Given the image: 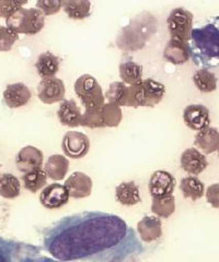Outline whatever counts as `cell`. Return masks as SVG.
Returning a JSON list of instances; mask_svg holds the SVG:
<instances>
[{
  "label": "cell",
  "mask_w": 219,
  "mask_h": 262,
  "mask_svg": "<svg viewBox=\"0 0 219 262\" xmlns=\"http://www.w3.org/2000/svg\"><path fill=\"white\" fill-rule=\"evenodd\" d=\"M19 39V34L5 26H0V52H9Z\"/></svg>",
  "instance_id": "33"
},
{
  "label": "cell",
  "mask_w": 219,
  "mask_h": 262,
  "mask_svg": "<svg viewBox=\"0 0 219 262\" xmlns=\"http://www.w3.org/2000/svg\"><path fill=\"white\" fill-rule=\"evenodd\" d=\"M175 178L167 170H156L149 180V192L151 198L171 195L175 188Z\"/></svg>",
  "instance_id": "10"
},
{
  "label": "cell",
  "mask_w": 219,
  "mask_h": 262,
  "mask_svg": "<svg viewBox=\"0 0 219 262\" xmlns=\"http://www.w3.org/2000/svg\"><path fill=\"white\" fill-rule=\"evenodd\" d=\"M21 185L12 174L0 175V195L5 199H14L20 195Z\"/></svg>",
  "instance_id": "29"
},
{
  "label": "cell",
  "mask_w": 219,
  "mask_h": 262,
  "mask_svg": "<svg viewBox=\"0 0 219 262\" xmlns=\"http://www.w3.org/2000/svg\"><path fill=\"white\" fill-rule=\"evenodd\" d=\"M36 9L45 15H52L59 12L63 9V2L61 0H38L36 3Z\"/></svg>",
  "instance_id": "34"
},
{
  "label": "cell",
  "mask_w": 219,
  "mask_h": 262,
  "mask_svg": "<svg viewBox=\"0 0 219 262\" xmlns=\"http://www.w3.org/2000/svg\"><path fill=\"white\" fill-rule=\"evenodd\" d=\"M193 82L202 93L214 92L217 89V78L207 69H201L194 73Z\"/></svg>",
  "instance_id": "28"
},
{
  "label": "cell",
  "mask_w": 219,
  "mask_h": 262,
  "mask_svg": "<svg viewBox=\"0 0 219 262\" xmlns=\"http://www.w3.org/2000/svg\"><path fill=\"white\" fill-rule=\"evenodd\" d=\"M115 199L126 207H132L141 202L140 188L135 182L122 183L115 188Z\"/></svg>",
  "instance_id": "21"
},
{
  "label": "cell",
  "mask_w": 219,
  "mask_h": 262,
  "mask_svg": "<svg viewBox=\"0 0 219 262\" xmlns=\"http://www.w3.org/2000/svg\"><path fill=\"white\" fill-rule=\"evenodd\" d=\"M26 4L27 2H0V18L8 19Z\"/></svg>",
  "instance_id": "35"
},
{
  "label": "cell",
  "mask_w": 219,
  "mask_h": 262,
  "mask_svg": "<svg viewBox=\"0 0 219 262\" xmlns=\"http://www.w3.org/2000/svg\"><path fill=\"white\" fill-rule=\"evenodd\" d=\"M92 186V179L83 171H75L65 182V187L74 199H84L90 195Z\"/></svg>",
  "instance_id": "12"
},
{
  "label": "cell",
  "mask_w": 219,
  "mask_h": 262,
  "mask_svg": "<svg viewBox=\"0 0 219 262\" xmlns=\"http://www.w3.org/2000/svg\"><path fill=\"white\" fill-rule=\"evenodd\" d=\"M44 246L53 258L63 262H118L143 249L123 219L104 212L63 217L46 229Z\"/></svg>",
  "instance_id": "1"
},
{
  "label": "cell",
  "mask_w": 219,
  "mask_h": 262,
  "mask_svg": "<svg viewBox=\"0 0 219 262\" xmlns=\"http://www.w3.org/2000/svg\"><path fill=\"white\" fill-rule=\"evenodd\" d=\"M194 145L197 146L203 154H210L218 150L219 131L216 128L208 127L203 129L195 135Z\"/></svg>",
  "instance_id": "18"
},
{
  "label": "cell",
  "mask_w": 219,
  "mask_h": 262,
  "mask_svg": "<svg viewBox=\"0 0 219 262\" xmlns=\"http://www.w3.org/2000/svg\"><path fill=\"white\" fill-rule=\"evenodd\" d=\"M0 167H2V165H0Z\"/></svg>",
  "instance_id": "38"
},
{
  "label": "cell",
  "mask_w": 219,
  "mask_h": 262,
  "mask_svg": "<svg viewBox=\"0 0 219 262\" xmlns=\"http://www.w3.org/2000/svg\"><path fill=\"white\" fill-rule=\"evenodd\" d=\"M164 57L172 64H184L191 58L189 44L181 39L171 38L166 45Z\"/></svg>",
  "instance_id": "16"
},
{
  "label": "cell",
  "mask_w": 219,
  "mask_h": 262,
  "mask_svg": "<svg viewBox=\"0 0 219 262\" xmlns=\"http://www.w3.org/2000/svg\"><path fill=\"white\" fill-rule=\"evenodd\" d=\"M31 96L30 89L21 82L8 84L4 91V101L9 108H19L27 105Z\"/></svg>",
  "instance_id": "14"
},
{
  "label": "cell",
  "mask_w": 219,
  "mask_h": 262,
  "mask_svg": "<svg viewBox=\"0 0 219 262\" xmlns=\"http://www.w3.org/2000/svg\"><path fill=\"white\" fill-rule=\"evenodd\" d=\"M35 68L39 77L43 79L54 78L59 69V59L51 52L43 53L38 56L35 62Z\"/></svg>",
  "instance_id": "22"
},
{
  "label": "cell",
  "mask_w": 219,
  "mask_h": 262,
  "mask_svg": "<svg viewBox=\"0 0 219 262\" xmlns=\"http://www.w3.org/2000/svg\"><path fill=\"white\" fill-rule=\"evenodd\" d=\"M101 108H98V110H86L85 113L83 114V116H81L80 126L90 128V129L105 128L104 122H103Z\"/></svg>",
  "instance_id": "32"
},
{
  "label": "cell",
  "mask_w": 219,
  "mask_h": 262,
  "mask_svg": "<svg viewBox=\"0 0 219 262\" xmlns=\"http://www.w3.org/2000/svg\"><path fill=\"white\" fill-rule=\"evenodd\" d=\"M193 14L184 8H175L170 12L167 24L171 38L181 39L188 43L193 30Z\"/></svg>",
  "instance_id": "6"
},
{
  "label": "cell",
  "mask_w": 219,
  "mask_h": 262,
  "mask_svg": "<svg viewBox=\"0 0 219 262\" xmlns=\"http://www.w3.org/2000/svg\"><path fill=\"white\" fill-rule=\"evenodd\" d=\"M128 96L129 86H127L123 82H113L104 94V97L107 98L109 103L115 104L120 107L128 105Z\"/></svg>",
  "instance_id": "25"
},
{
  "label": "cell",
  "mask_w": 219,
  "mask_h": 262,
  "mask_svg": "<svg viewBox=\"0 0 219 262\" xmlns=\"http://www.w3.org/2000/svg\"><path fill=\"white\" fill-rule=\"evenodd\" d=\"M44 24V14L36 8H30V9L21 8L9 18L6 19V27L18 33V34L26 35L37 34L43 30Z\"/></svg>",
  "instance_id": "4"
},
{
  "label": "cell",
  "mask_w": 219,
  "mask_h": 262,
  "mask_svg": "<svg viewBox=\"0 0 219 262\" xmlns=\"http://www.w3.org/2000/svg\"><path fill=\"white\" fill-rule=\"evenodd\" d=\"M183 120L190 129L201 131L210 125L209 110L204 105L191 104L183 112Z\"/></svg>",
  "instance_id": "11"
},
{
  "label": "cell",
  "mask_w": 219,
  "mask_h": 262,
  "mask_svg": "<svg viewBox=\"0 0 219 262\" xmlns=\"http://www.w3.org/2000/svg\"><path fill=\"white\" fill-rule=\"evenodd\" d=\"M180 189L184 198L197 201L205 193V186L202 180L196 176H188L182 178Z\"/></svg>",
  "instance_id": "23"
},
{
  "label": "cell",
  "mask_w": 219,
  "mask_h": 262,
  "mask_svg": "<svg viewBox=\"0 0 219 262\" xmlns=\"http://www.w3.org/2000/svg\"><path fill=\"white\" fill-rule=\"evenodd\" d=\"M22 180L26 189L32 193H35L39 189H42L43 187H45L47 183V175L44 169L37 168L24 174Z\"/></svg>",
  "instance_id": "30"
},
{
  "label": "cell",
  "mask_w": 219,
  "mask_h": 262,
  "mask_svg": "<svg viewBox=\"0 0 219 262\" xmlns=\"http://www.w3.org/2000/svg\"><path fill=\"white\" fill-rule=\"evenodd\" d=\"M69 169V161L66 157L61 154H55L48 158L44 165L46 175L55 182H59L66 177Z\"/></svg>",
  "instance_id": "20"
},
{
  "label": "cell",
  "mask_w": 219,
  "mask_h": 262,
  "mask_svg": "<svg viewBox=\"0 0 219 262\" xmlns=\"http://www.w3.org/2000/svg\"><path fill=\"white\" fill-rule=\"evenodd\" d=\"M91 3L88 0H66L63 2V10L72 20H84L90 15Z\"/></svg>",
  "instance_id": "24"
},
{
  "label": "cell",
  "mask_w": 219,
  "mask_h": 262,
  "mask_svg": "<svg viewBox=\"0 0 219 262\" xmlns=\"http://www.w3.org/2000/svg\"><path fill=\"white\" fill-rule=\"evenodd\" d=\"M120 77L123 83L134 85L143 80V67L132 60L122 62L120 64Z\"/></svg>",
  "instance_id": "26"
},
{
  "label": "cell",
  "mask_w": 219,
  "mask_h": 262,
  "mask_svg": "<svg viewBox=\"0 0 219 262\" xmlns=\"http://www.w3.org/2000/svg\"><path fill=\"white\" fill-rule=\"evenodd\" d=\"M37 96L44 104H54L64 101L65 84L58 78L43 79L37 84Z\"/></svg>",
  "instance_id": "9"
},
{
  "label": "cell",
  "mask_w": 219,
  "mask_h": 262,
  "mask_svg": "<svg viewBox=\"0 0 219 262\" xmlns=\"http://www.w3.org/2000/svg\"><path fill=\"white\" fill-rule=\"evenodd\" d=\"M217 151H218V157H219V146H218V150Z\"/></svg>",
  "instance_id": "37"
},
{
  "label": "cell",
  "mask_w": 219,
  "mask_h": 262,
  "mask_svg": "<svg viewBox=\"0 0 219 262\" xmlns=\"http://www.w3.org/2000/svg\"><path fill=\"white\" fill-rule=\"evenodd\" d=\"M175 211V198L174 195L160 196V198H152L151 212L156 216L161 219H168L171 216Z\"/></svg>",
  "instance_id": "27"
},
{
  "label": "cell",
  "mask_w": 219,
  "mask_h": 262,
  "mask_svg": "<svg viewBox=\"0 0 219 262\" xmlns=\"http://www.w3.org/2000/svg\"><path fill=\"white\" fill-rule=\"evenodd\" d=\"M190 56L203 69L219 66V15L210 16L193 27L188 42Z\"/></svg>",
  "instance_id": "2"
},
{
  "label": "cell",
  "mask_w": 219,
  "mask_h": 262,
  "mask_svg": "<svg viewBox=\"0 0 219 262\" xmlns=\"http://www.w3.org/2000/svg\"><path fill=\"white\" fill-rule=\"evenodd\" d=\"M75 93L86 110H98L105 104L102 88L91 75L80 76L75 82Z\"/></svg>",
  "instance_id": "5"
},
{
  "label": "cell",
  "mask_w": 219,
  "mask_h": 262,
  "mask_svg": "<svg viewBox=\"0 0 219 262\" xmlns=\"http://www.w3.org/2000/svg\"><path fill=\"white\" fill-rule=\"evenodd\" d=\"M57 116L62 125L77 128L80 126V119L83 114L74 100H64L59 105Z\"/></svg>",
  "instance_id": "19"
},
{
  "label": "cell",
  "mask_w": 219,
  "mask_h": 262,
  "mask_svg": "<svg viewBox=\"0 0 219 262\" xmlns=\"http://www.w3.org/2000/svg\"><path fill=\"white\" fill-rule=\"evenodd\" d=\"M62 149L67 158L74 160L83 159L90 149V140L83 133L68 131L63 138Z\"/></svg>",
  "instance_id": "7"
},
{
  "label": "cell",
  "mask_w": 219,
  "mask_h": 262,
  "mask_svg": "<svg viewBox=\"0 0 219 262\" xmlns=\"http://www.w3.org/2000/svg\"><path fill=\"white\" fill-rule=\"evenodd\" d=\"M101 111L105 127L114 128L121 124L122 118H123V114H122L120 106L112 103H105L102 106Z\"/></svg>",
  "instance_id": "31"
},
{
  "label": "cell",
  "mask_w": 219,
  "mask_h": 262,
  "mask_svg": "<svg viewBox=\"0 0 219 262\" xmlns=\"http://www.w3.org/2000/svg\"><path fill=\"white\" fill-rule=\"evenodd\" d=\"M206 201L213 208L219 209V183L210 185L206 190Z\"/></svg>",
  "instance_id": "36"
},
{
  "label": "cell",
  "mask_w": 219,
  "mask_h": 262,
  "mask_svg": "<svg viewBox=\"0 0 219 262\" xmlns=\"http://www.w3.org/2000/svg\"><path fill=\"white\" fill-rule=\"evenodd\" d=\"M207 166L208 162L205 154H203L195 147L186 149L181 155V167L191 175H200Z\"/></svg>",
  "instance_id": "15"
},
{
  "label": "cell",
  "mask_w": 219,
  "mask_h": 262,
  "mask_svg": "<svg viewBox=\"0 0 219 262\" xmlns=\"http://www.w3.org/2000/svg\"><path fill=\"white\" fill-rule=\"evenodd\" d=\"M137 232L145 243H152L162 236V224L158 216H145L137 223Z\"/></svg>",
  "instance_id": "17"
},
{
  "label": "cell",
  "mask_w": 219,
  "mask_h": 262,
  "mask_svg": "<svg viewBox=\"0 0 219 262\" xmlns=\"http://www.w3.org/2000/svg\"><path fill=\"white\" fill-rule=\"evenodd\" d=\"M166 94V86L153 79H145L129 86L127 107H155Z\"/></svg>",
  "instance_id": "3"
},
{
  "label": "cell",
  "mask_w": 219,
  "mask_h": 262,
  "mask_svg": "<svg viewBox=\"0 0 219 262\" xmlns=\"http://www.w3.org/2000/svg\"><path fill=\"white\" fill-rule=\"evenodd\" d=\"M69 192L65 185L51 184L46 186L39 194V201L42 206L48 210H55L64 207L69 201Z\"/></svg>",
  "instance_id": "8"
},
{
  "label": "cell",
  "mask_w": 219,
  "mask_h": 262,
  "mask_svg": "<svg viewBox=\"0 0 219 262\" xmlns=\"http://www.w3.org/2000/svg\"><path fill=\"white\" fill-rule=\"evenodd\" d=\"M43 152L35 146L28 145L21 149L15 158V165L21 173H29L31 170L41 168L43 165Z\"/></svg>",
  "instance_id": "13"
}]
</instances>
